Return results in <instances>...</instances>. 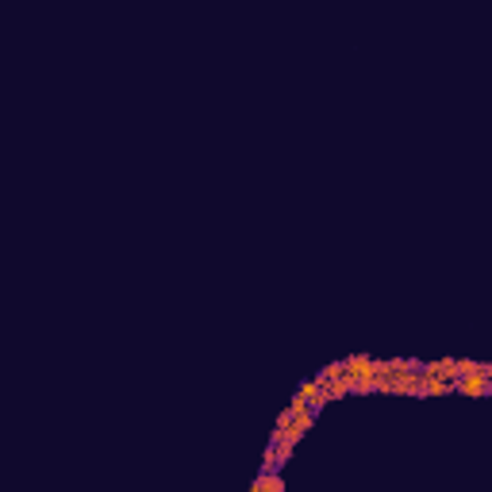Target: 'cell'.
<instances>
[{
	"instance_id": "obj_4",
	"label": "cell",
	"mask_w": 492,
	"mask_h": 492,
	"mask_svg": "<svg viewBox=\"0 0 492 492\" xmlns=\"http://www.w3.org/2000/svg\"><path fill=\"white\" fill-rule=\"evenodd\" d=\"M285 481H281V469H262L258 477H254L251 492H281Z\"/></svg>"
},
{
	"instance_id": "obj_5",
	"label": "cell",
	"mask_w": 492,
	"mask_h": 492,
	"mask_svg": "<svg viewBox=\"0 0 492 492\" xmlns=\"http://www.w3.org/2000/svg\"><path fill=\"white\" fill-rule=\"evenodd\" d=\"M423 369L427 373H434V377H442V381H458V362L454 358H439V362H423Z\"/></svg>"
},
{
	"instance_id": "obj_7",
	"label": "cell",
	"mask_w": 492,
	"mask_h": 492,
	"mask_svg": "<svg viewBox=\"0 0 492 492\" xmlns=\"http://www.w3.org/2000/svg\"><path fill=\"white\" fill-rule=\"evenodd\" d=\"M458 362V377L461 373H473V369H481V362H473V358H454Z\"/></svg>"
},
{
	"instance_id": "obj_3",
	"label": "cell",
	"mask_w": 492,
	"mask_h": 492,
	"mask_svg": "<svg viewBox=\"0 0 492 492\" xmlns=\"http://www.w3.org/2000/svg\"><path fill=\"white\" fill-rule=\"evenodd\" d=\"M304 396V404H308L312 412H319V408H327V404H331V396H327V389L323 384L316 381V377H312V381H300V389H296Z\"/></svg>"
},
{
	"instance_id": "obj_1",
	"label": "cell",
	"mask_w": 492,
	"mask_h": 492,
	"mask_svg": "<svg viewBox=\"0 0 492 492\" xmlns=\"http://www.w3.org/2000/svg\"><path fill=\"white\" fill-rule=\"evenodd\" d=\"M454 392L458 396H489L492 392V366L489 362H481V369H473V373H461L458 381H454Z\"/></svg>"
},
{
	"instance_id": "obj_6",
	"label": "cell",
	"mask_w": 492,
	"mask_h": 492,
	"mask_svg": "<svg viewBox=\"0 0 492 492\" xmlns=\"http://www.w3.org/2000/svg\"><path fill=\"white\" fill-rule=\"evenodd\" d=\"M423 369V366H419ZM454 392V384L450 381H442V377H434V373H427L423 369V392H419V396H450Z\"/></svg>"
},
{
	"instance_id": "obj_2",
	"label": "cell",
	"mask_w": 492,
	"mask_h": 492,
	"mask_svg": "<svg viewBox=\"0 0 492 492\" xmlns=\"http://www.w3.org/2000/svg\"><path fill=\"white\" fill-rule=\"evenodd\" d=\"M316 381L327 389V396H331V400H342V396H350V377H346L342 362H331V366H323Z\"/></svg>"
}]
</instances>
